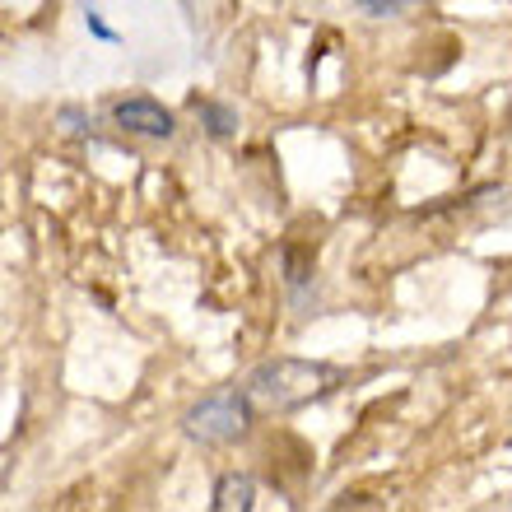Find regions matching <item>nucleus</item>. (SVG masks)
I'll return each mask as SVG.
<instances>
[{
    "label": "nucleus",
    "mask_w": 512,
    "mask_h": 512,
    "mask_svg": "<svg viewBox=\"0 0 512 512\" xmlns=\"http://www.w3.org/2000/svg\"><path fill=\"white\" fill-rule=\"evenodd\" d=\"M336 382L340 368L322 364V359H270L247 373L243 391L256 405V415H289V410H303V405L331 396Z\"/></svg>",
    "instance_id": "f257e3e1"
},
{
    "label": "nucleus",
    "mask_w": 512,
    "mask_h": 512,
    "mask_svg": "<svg viewBox=\"0 0 512 512\" xmlns=\"http://www.w3.org/2000/svg\"><path fill=\"white\" fill-rule=\"evenodd\" d=\"M112 122L122 126L126 135H140V140H173L177 122L173 112L154 103V98H122L117 108H112Z\"/></svg>",
    "instance_id": "7ed1b4c3"
},
{
    "label": "nucleus",
    "mask_w": 512,
    "mask_h": 512,
    "mask_svg": "<svg viewBox=\"0 0 512 512\" xmlns=\"http://www.w3.org/2000/svg\"><path fill=\"white\" fill-rule=\"evenodd\" d=\"M354 5H359V14H368V19H396V14L419 10L424 0H354Z\"/></svg>",
    "instance_id": "423d86ee"
},
{
    "label": "nucleus",
    "mask_w": 512,
    "mask_h": 512,
    "mask_svg": "<svg viewBox=\"0 0 512 512\" xmlns=\"http://www.w3.org/2000/svg\"><path fill=\"white\" fill-rule=\"evenodd\" d=\"M256 503V480L243 471H229L215 480V494H210V508L215 512H247Z\"/></svg>",
    "instance_id": "20e7f679"
},
{
    "label": "nucleus",
    "mask_w": 512,
    "mask_h": 512,
    "mask_svg": "<svg viewBox=\"0 0 512 512\" xmlns=\"http://www.w3.org/2000/svg\"><path fill=\"white\" fill-rule=\"evenodd\" d=\"M256 419V405L247 401V391H219V396H205L182 415V433L191 443L205 447H229L238 443Z\"/></svg>",
    "instance_id": "f03ea898"
},
{
    "label": "nucleus",
    "mask_w": 512,
    "mask_h": 512,
    "mask_svg": "<svg viewBox=\"0 0 512 512\" xmlns=\"http://www.w3.org/2000/svg\"><path fill=\"white\" fill-rule=\"evenodd\" d=\"M196 112H201V126L215 140H229V135H238V112L229 108V103H215V98H196Z\"/></svg>",
    "instance_id": "39448f33"
}]
</instances>
